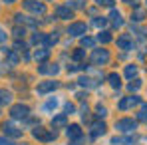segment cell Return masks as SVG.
<instances>
[{"mask_svg": "<svg viewBox=\"0 0 147 145\" xmlns=\"http://www.w3.org/2000/svg\"><path fill=\"white\" fill-rule=\"evenodd\" d=\"M32 135H34V139L44 141V143H50V141L56 139V131H52V129H44V127H40V125L32 131Z\"/></svg>", "mask_w": 147, "mask_h": 145, "instance_id": "1", "label": "cell"}, {"mask_svg": "<svg viewBox=\"0 0 147 145\" xmlns=\"http://www.w3.org/2000/svg\"><path fill=\"white\" fill-rule=\"evenodd\" d=\"M10 115L14 119H28L30 117V107L24 103H16V105L10 107Z\"/></svg>", "mask_w": 147, "mask_h": 145, "instance_id": "2", "label": "cell"}, {"mask_svg": "<svg viewBox=\"0 0 147 145\" xmlns=\"http://www.w3.org/2000/svg\"><path fill=\"white\" fill-rule=\"evenodd\" d=\"M115 129H117V131H121V133H133V131L137 129V121H135V119H129V117L119 119V121H115Z\"/></svg>", "mask_w": 147, "mask_h": 145, "instance_id": "3", "label": "cell"}, {"mask_svg": "<svg viewBox=\"0 0 147 145\" xmlns=\"http://www.w3.org/2000/svg\"><path fill=\"white\" fill-rule=\"evenodd\" d=\"M90 60H92V64H96V66H105V64L109 62V52H107V50H103V48L94 50Z\"/></svg>", "mask_w": 147, "mask_h": 145, "instance_id": "4", "label": "cell"}, {"mask_svg": "<svg viewBox=\"0 0 147 145\" xmlns=\"http://www.w3.org/2000/svg\"><path fill=\"white\" fill-rule=\"evenodd\" d=\"M24 8L28 10V12L36 14V16L46 14V6H44V2H38V0H24Z\"/></svg>", "mask_w": 147, "mask_h": 145, "instance_id": "5", "label": "cell"}, {"mask_svg": "<svg viewBox=\"0 0 147 145\" xmlns=\"http://www.w3.org/2000/svg\"><path fill=\"white\" fill-rule=\"evenodd\" d=\"M86 32H88L86 22H74V24H70V28H68V34L74 36V38H80V36H84Z\"/></svg>", "mask_w": 147, "mask_h": 145, "instance_id": "6", "label": "cell"}, {"mask_svg": "<svg viewBox=\"0 0 147 145\" xmlns=\"http://www.w3.org/2000/svg\"><path fill=\"white\" fill-rule=\"evenodd\" d=\"M137 103H141V97L139 96H131V97H123L121 101L117 103V107L125 111V109H129V107H133V105H137Z\"/></svg>", "mask_w": 147, "mask_h": 145, "instance_id": "7", "label": "cell"}, {"mask_svg": "<svg viewBox=\"0 0 147 145\" xmlns=\"http://www.w3.org/2000/svg\"><path fill=\"white\" fill-rule=\"evenodd\" d=\"M2 129H4V133H6L8 137H20V135H22V129H18L12 121H4V123H2Z\"/></svg>", "mask_w": 147, "mask_h": 145, "instance_id": "8", "label": "cell"}, {"mask_svg": "<svg viewBox=\"0 0 147 145\" xmlns=\"http://www.w3.org/2000/svg\"><path fill=\"white\" fill-rule=\"evenodd\" d=\"M56 16L60 20H70V18H74V10L70 6H56Z\"/></svg>", "mask_w": 147, "mask_h": 145, "instance_id": "9", "label": "cell"}, {"mask_svg": "<svg viewBox=\"0 0 147 145\" xmlns=\"http://www.w3.org/2000/svg\"><path fill=\"white\" fill-rule=\"evenodd\" d=\"M60 84L58 82H54V80H50V82H42V84H38V94H50V92H54L56 88H58Z\"/></svg>", "mask_w": 147, "mask_h": 145, "instance_id": "10", "label": "cell"}, {"mask_svg": "<svg viewBox=\"0 0 147 145\" xmlns=\"http://www.w3.org/2000/svg\"><path fill=\"white\" fill-rule=\"evenodd\" d=\"M66 133H68V139H70V141H74V139H80V137H82V127H80L78 123H72V125H68Z\"/></svg>", "mask_w": 147, "mask_h": 145, "instance_id": "11", "label": "cell"}, {"mask_svg": "<svg viewBox=\"0 0 147 145\" xmlns=\"http://www.w3.org/2000/svg\"><path fill=\"white\" fill-rule=\"evenodd\" d=\"M38 72L42 74V76H56V74L60 72V68H58L56 64H42V66L38 68Z\"/></svg>", "mask_w": 147, "mask_h": 145, "instance_id": "12", "label": "cell"}, {"mask_svg": "<svg viewBox=\"0 0 147 145\" xmlns=\"http://www.w3.org/2000/svg\"><path fill=\"white\" fill-rule=\"evenodd\" d=\"M131 46H133V40H131L129 34H123L117 38V48L119 50H131Z\"/></svg>", "mask_w": 147, "mask_h": 145, "instance_id": "13", "label": "cell"}, {"mask_svg": "<svg viewBox=\"0 0 147 145\" xmlns=\"http://www.w3.org/2000/svg\"><path fill=\"white\" fill-rule=\"evenodd\" d=\"M105 123L103 121H96V123H92V137L96 139V137H99V135H103L105 133Z\"/></svg>", "mask_w": 147, "mask_h": 145, "instance_id": "14", "label": "cell"}, {"mask_svg": "<svg viewBox=\"0 0 147 145\" xmlns=\"http://www.w3.org/2000/svg\"><path fill=\"white\" fill-rule=\"evenodd\" d=\"M78 84H80L82 88H96L99 82H98V80H94V78H90V76H82V78L78 80Z\"/></svg>", "mask_w": 147, "mask_h": 145, "instance_id": "15", "label": "cell"}, {"mask_svg": "<svg viewBox=\"0 0 147 145\" xmlns=\"http://www.w3.org/2000/svg\"><path fill=\"white\" fill-rule=\"evenodd\" d=\"M66 125H68V117H66V113L56 115V117L52 119V129H60V127H66Z\"/></svg>", "mask_w": 147, "mask_h": 145, "instance_id": "16", "label": "cell"}, {"mask_svg": "<svg viewBox=\"0 0 147 145\" xmlns=\"http://www.w3.org/2000/svg\"><path fill=\"white\" fill-rule=\"evenodd\" d=\"M109 18H111V22H113V26H115V28H121V26H123V18H121V12H119V10L111 8Z\"/></svg>", "mask_w": 147, "mask_h": 145, "instance_id": "17", "label": "cell"}, {"mask_svg": "<svg viewBox=\"0 0 147 145\" xmlns=\"http://www.w3.org/2000/svg\"><path fill=\"white\" fill-rule=\"evenodd\" d=\"M107 82H109V86L113 88V90H119L121 88V78H119V74H109L107 76Z\"/></svg>", "mask_w": 147, "mask_h": 145, "instance_id": "18", "label": "cell"}, {"mask_svg": "<svg viewBox=\"0 0 147 145\" xmlns=\"http://www.w3.org/2000/svg\"><path fill=\"white\" fill-rule=\"evenodd\" d=\"M48 58H50V50L48 48H40V50L34 52V60H36V62H46Z\"/></svg>", "mask_w": 147, "mask_h": 145, "instance_id": "19", "label": "cell"}, {"mask_svg": "<svg viewBox=\"0 0 147 145\" xmlns=\"http://www.w3.org/2000/svg\"><path fill=\"white\" fill-rule=\"evenodd\" d=\"M14 22H16V24H26V26H36V20L28 18L24 14H16V16H14Z\"/></svg>", "mask_w": 147, "mask_h": 145, "instance_id": "20", "label": "cell"}, {"mask_svg": "<svg viewBox=\"0 0 147 145\" xmlns=\"http://www.w3.org/2000/svg\"><path fill=\"white\" fill-rule=\"evenodd\" d=\"M2 52H4V56L8 58V62H10V64H18V54H16V50L2 48Z\"/></svg>", "mask_w": 147, "mask_h": 145, "instance_id": "21", "label": "cell"}, {"mask_svg": "<svg viewBox=\"0 0 147 145\" xmlns=\"http://www.w3.org/2000/svg\"><path fill=\"white\" fill-rule=\"evenodd\" d=\"M111 40H113V36H111V32H107V30H103V32L98 34V42H101V44H107V42H111Z\"/></svg>", "mask_w": 147, "mask_h": 145, "instance_id": "22", "label": "cell"}, {"mask_svg": "<svg viewBox=\"0 0 147 145\" xmlns=\"http://www.w3.org/2000/svg\"><path fill=\"white\" fill-rule=\"evenodd\" d=\"M10 101H12V94L6 92V90H0V105H6Z\"/></svg>", "mask_w": 147, "mask_h": 145, "instance_id": "23", "label": "cell"}, {"mask_svg": "<svg viewBox=\"0 0 147 145\" xmlns=\"http://www.w3.org/2000/svg\"><path fill=\"white\" fill-rule=\"evenodd\" d=\"M143 18H145V12H143L141 8H135L133 14H131V20H133V22H141Z\"/></svg>", "mask_w": 147, "mask_h": 145, "instance_id": "24", "label": "cell"}, {"mask_svg": "<svg viewBox=\"0 0 147 145\" xmlns=\"http://www.w3.org/2000/svg\"><path fill=\"white\" fill-rule=\"evenodd\" d=\"M32 44H46V34H42V32H36L34 36H32Z\"/></svg>", "mask_w": 147, "mask_h": 145, "instance_id": "25", "label": "cell"}, {"mask_svg": "<svg viewBox=\"0 0 147 145\" xmlns=\"http://www.w3.org/2000/svg\"><path fill=\"white\" fill-rule=\"evenodd\" d=\"M82 46L84 48H94L96 46V40L90 38V36H82Z\"/></svg>", "mask_w": 147, "mask_h": 145, "instance_id": "26", "label": "cell"}, {"mask_svg": "<svg viewBox=\"0 0 147 145\" xmlns=\"http://www.w3.org/2000/svg\"><path fill=\"white\" fill-rule=\"evenodd\" d=\"M139 88H141V80H137V78L131 80V82L127 84V90H129V92H137Z\"/></svg>", "mask_w": 147, "mask_h": 145, "instance_id": "27", "label": "cell"}, {"mask_svg": "<svg viewBox=\"0 0 147 145\" xmlns=\"http://www.w3.org/2000/svg\"><path fill=\"white\" fill-rule=\"evenodd\" d=\"M135 74H137V66H133V64H131V66H125V76H127L129 80H133Z\"/></svg>", "mask_w": 147, "mask_h": 145, "instance_id": "28", "label": "cell"}, {"mask_svg": "<svg viewBox=\"0 0 147 145\" xmlns=\"http://www.w3.org/2000/svg\"><path fill=\"white\" fill-rule=\"evenodd\" d=\"M137 119L139 121H147V103H143L139 107V113H137Z\"/></svg>", "mask_w": 147, "mask_h": 145, "instance_id": "29", "label": "cell"}, {"mask_svg": "<svg viewBox=\"0 0 147 145\" xmlns=\"http://www.w3.org/2000/svg\"><path fill=\"white\" fill-rule=\"evenodd\" d=\"M56 107H58V99H54V97L44 103V109H46V111H52V109H56Z\"/></svg>", "mask_w": 147, "mask_h": 145, "instance_id": "30", "label": "cell"}, {"mask_svg": "<svg viewBox=\"0 0 147 145\" xmlns=\"http://www.w3.org/2000/svg\"><path fill=\"white\" fill-rule=\"evenodd\" d=\"M105 24H107V20H105L103 16H96V18H94V26H98V28H103Z\"/></svg>", "mask_w": 147, "mask_h": 145, "instance_id": "31", "label": "cell"}, {"mask_svg": "<svg viewBox=\"0 0 147 145\" xmlns=\"http://www.w3.org/2000/svg\"><path fill=\"white\" fill-rule=\"evenodd\" d=\"M54 44H58V36H56V34L46 36V46H54Z\"/></svg>", "mask_w": 147, "mask_h": 145, "instance_id": "32", "label": "cell"}, {"mask_svg": "<svg viewBox=\"0 0 147 145\" xmlns=\"http://www.w3.org/2000/svg\"><path fill=\"white\" fill-rule=\"evenodd\" d=\"M68 6H74V8H84L86 4H84V0H72V2H68Z\"/></svg>", "mask_w": 147, "mask_h": 145, "instance_id": "33", "label": "cell"}, {"mask_svg": "<svg viewBox=\"0 0 147 145\" xmlns=\"http://www.w3.org/2000/svg\"><path fill=\"white\" fill-rule=\"evenodd\" d=\"M96 4L98 6H109V8H113V0H96Z\"/></svg>", "mask_w": 147, "mask_h": 145, "instance_id": "34", "label": "cell"}, {"mask_svg": "<svg viewBox=\"0 0 147 145\" xmlns=\"http://www.w3.org/2000/svg\"><path fill=\"white\" fill-rule=\"evenodd\" d=\"M24 26H22V28H20V26H16V28H14V36H16V38H22V36H24Z\"/></svg>", "mask_w": 147, "mask_h": 145, "instance_id": "35", "label": "cell"}, {"mask_svg": "<svg viewBox=\"0 0 147 145\" xmlns=\"http://www.w3.org/2000/svg\"><path fill=\"white\" fill-rule=\"evenodd\" d=\"M96 115H98L99 119H101V117H105V115H107V109H105V107H101V105H98V113H96Z\"/></svg>", "mask_w": 147, "mask_h": 145, "instance_id": "36", "label": "cell"}, {"mask_svg": "<svg viewBox=\"0 0 147 145\" xmlns=\"http://www.w3.org/2000/svg\"><path fill=\"white\" fill-rule=\"evenodd\" d=\"M84 56H86L84 50H76V52H74V60H84Z\"/></svg>", "mask_w": 147, "mask_h": 145, "instance_id": "37", "label": "cell"}, {"mask_svg": "<svg viewBox=\"0 0 147 145\" xmlns=\"http://www.w3.org/2000/svg\"><path fill=\"white\" fill-rule=\"evenodd\" d=\"M14 50H16V52H24V50H26V44H24V42H20V40H18V42L14 44Z\"/></svg>", "mask_w": 147, "mask_h": 145, "instance_id": "38", "label": "cell"}, {"mask_svg": "<svg viewBox=\"0 0 147 145\" xmlns=\"http://www.w3.org/2000/svg\"><path fill=\"white\" fill-rule=\"evenodd\" d=\"M64 109H66V113H74V111H76L74 103H66V105H64Z\"/></svg>", "mask_w": 147, "mask_h": 145, "instance_id": "39", "label": "cell"}, {"mask_svg": "<svg viewBox=\"0 0 147 145\" xmlns=\"http://www.w3.org/2000/svg\"><path fill=\"white\" fill-rule=\"evenodd\" d=\"M0 145H16L14 141H10L8 137H0Z\"/></svg>", "mask_w": 147, "mask_h": 145, "instance_id": "40", "label": "cell"}, {"mask_svg": "<svg viewBox=\"0 0 147 145\" xmlns=\"http://www.w3.org/2000/svg\"><path fill=\"white\" fill-rule=\"evenodd\" d=\"M125 4H129V6H137L139 4V0H123Z\"/></svg>", "mask_w": 147, "mask_h": 145, "instance_id": "41", "label": "cell"}, {"mask_svg": "<svg viewBox=\"0 0 147 145\" xmlns=\"http://www.w3.org/2000/svg\"><path fill=\"white\" fill-rule=\"evenodd\" d=\"M6 40V34H4V30H2V26H0V44Z\"/></svg>", "mask_w": 147, "mask_h": 145, "instance_id": "42", "label": "cell"}, {"mask_svg": "<svg viewBox=\"0 0 147 145\" xmlns=\"http://www.w3.org/2000/svg\"><path fill=\"white\" fill-rule=\"evenodd\" d=\"M4 2H6V4H12V2H16V0H4Z\"/></svg>", "mask_w": 147, "mask_h": 145, "instance_id": "43", "label": "cell"}, {"mask_svg": "<svg viewBox=\"0 0 147 145\" xmlns=\"http://www.w3.org/2000/svg\"><path fill=\"white\" fill-rule=\"evenodd\" d=\"M145 2H147V0H145Z\"/></svg>", "mask_w": 147, "mask_h": 145, "instance_id": "44", "label": "cell"}]
</instances>
